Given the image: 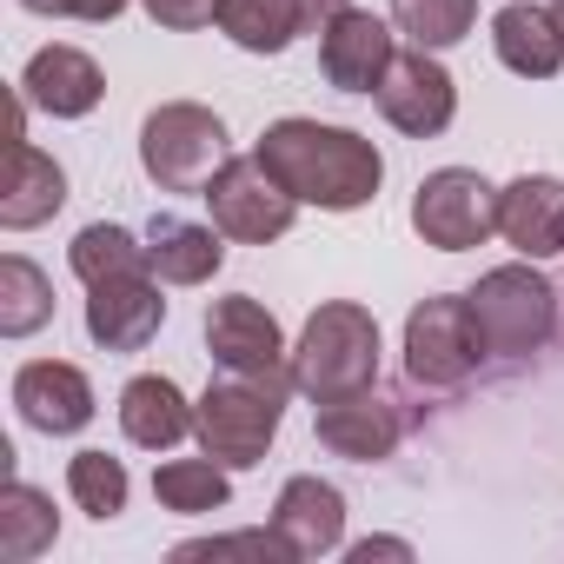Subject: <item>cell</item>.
Returning <instances> with one entry per match:
<instances>
[{
  "mask_svg": "<svg viewBox=\"0 0 564 564\" xmlns=\"http://www.w3.org/2000/svg\"><path fill=\"white\" fill-rule=\"evenodd\" d=\"M252 153L300 206H319V213H359L386 186V153L366 133L333 127V120H306V113L272 120Z\"/></svg>",
  "mask_w": 564,
  "mask_h": 564,
  "instance_id": "obj_1",
  "label": "cell"
},
{
  "mask_svg": "<svg viewBox=\"0 0 564 564\" xmlns=\"http://www.w3.org/2000/svg\"><path fill=\"white\" fill-rule=\"evenodd\" d=\"M465 300H471L478 346L498 366H524L557 339V286L538 272V259H511V265L478 272V286Z\"/></svg>",
  "mask_w": 564,
  "mask_h": 564,
  "instance_id": "obj_2",
  "label": "cell"
},
{
  "mask_svg": "<svg viewBox=\"0 0 564 564\" xmlns=\"http://www.w3.org/2000/svg\"><path fill=\"white\" fill-rule=\"evenodd\" d=\"M359 386H379V319L359 300H326L293 339V392L326 405Z\"/></svg>",
  "mask_w": 564,
  "mask_h": 564,
  "instance_id": "obj_3",
  "label": "cell"
},
{
  "mask_svg": "<svg viewBox=\"0 0 564 564\" xmlns=\"http://www.w3.org/2000/svg\"><path fill=\"white\" fill-rule=\"evenodd\" d=\"M286 392L293 386H272V379H213L199 392V419H193V438L206 458H219L226 471H252L272 438H279V419H286Z\"/></svg>",
  "mask_w": 564,
  "mask_h": 564,
  "instance_id": "obj_4",
  "label": "cell"
},
{
  "mask_svg": "<svg viewBox=\"0 0 564 564\" xmlns=\"http://www.w3.org/2000/svg\"><path fill=\"white\" fill-rule=\"evenodd\" d=\"M226 153V120L199 100H166L140 120V166L160 193H206Z\"/></svg>",
  "mask_w": 564,
  "mask_h": 564,
  "instance_id": "obj_5",
  "label": "cell"
},
{
  "mask_svg": "<svg viewBox=\"0 0 564 564\" xmlns=\"http://www.w3.org/2000/svg\"><path fill=\"white\" fill-rule=\"evenodd\" d=\"M405 379L425 386V392H458L478 379L485 366V346H478V326H471V300L465 293H432L405 313Z\"/></svg>",
  "mask_w": 564,
  "mask_h": 564,
  "instance_id": "obj_6",
  "label": "cell"
},
{
  "mask_svg": "<svg viewBox=\"0 0 564 564\" xmlns=\"http://www.w3.org/2000/svg\"><path fill=\"white\" fill-rule=\"evenodd\" d=\"M199 199H206L213 226H219L232 246H272V239H286L293 219H300V199L265 173L259 153H226V166L206 180Z\"/></svg>",
  "mask_w": 564,
  "mask_h": 564,
  "instance_id": "obj_7",
  "label": "cell"
},
{
  "mask_svg": "<svg viewBox=\"0 0 564 564\" xmlns=\"http://www.w3.org/2000/svg\"><path fill=\"white\" fill-rule=\"evenodd\" d=\"M412 232L438 252H471L498 232V186L478 166H438L412 193Z\"/></svg>",
  "mask_w": 564,
  "mask_h": 564,
  "instance_id": "obj_8",
  "label": "cell"
},
{
  "mask_svg": "<svg viewBox=\"0 0 564 564\" xmlns=\"http://www.w3.org/2000/svg\"><path fill=\"white\" fill-rule=\"evenodd\" d=\"M206 346H213L219 372L293 386V346H286L279 319H272L252 293H226V300L206 306Z\"/></svg>",
  "mask_w": 564,
  "mask_h": 564,
  "instance_id": "obj_9",
  "label": "cell"
},
{
  "mask_svg": "<svg viewBox=\"0 0 564 564\" xmlns=\"http://www.w3.org/2000/svg\"><path fill=\"white\" fill-rule=\"evenodd\" d=\"M372 100H379L386 127H399L405 140H438V133L458 120V80L445 74V61H438L432 47L399 54Z\"/></svg>",
  "mask_w": 564,
  "mask_h": 564,
  "instance_id": "obj_10",
  "label": "cell"
},
{
  "mask_svg": "<svg viewBox=\"0 0 564 564\" xmlns=\"http://www.w3.org/2000/svg\"><path fill=\"white\" fill-rule=\"evenodd\" d=\"M399 47H392V21H379L372 8H346L319 28V74L339 94H379V80L392 74Z\"/></svg>",
  "mask_w": 564,
  "mask_h": 564,
  "instance_id": "obj_11",
  "label": "cell"
},
{
  "mask_svg": "<svg viewBox=\"0 0 564 564\" xmlns=\"http://www.w3.org/2000/svg\"><path fill=\"white\" fill-rule=\"evenodd\" d=\"M313 432L333 458H352V465H379L399 452L405 438V412L399 399H386L379 386H359V392H339L326 405H313Z\"/></svg>",
  "mask_w": 564,
  "mask_h": 564,
  "instance_id": "obj_12",
  "label": "cell"
},
{
  "mask_svg": "<svg viewBox=\"0 0 564 564\" xmlns=\"http://www.w3.org/2000/svg\"><path fill=\"white\" fill-rule=\"evenodd\" d=\"M14 412H21V425H34L47 438H74V432L94 425L100 399H94V379L74 359H28L14 372Z\"/></svg>",
  "mask_w": 564,
  "mask_h": 564,
  "instance_id": "obj_13",
  "label": "cell"
},
{
  "mask_svg": "<svg viewBox=\"0 0 564 564\" xmlns=\"http://www.w3.org/2000/svg\"><path fill=\"white\" fill-rule=\"evenodd\" d=\"M160 326H166V300H160L153 272L87 286V339L100 352H147L160 339Z\"/></svg>",
  "mask_w": 564,
  "mask_h": 564,
  "instance_id": "obj_14",
  "label": "cell"
},
{
  "mask_svg": "<svg viewBox=\"0 0 564 564\" xmlns=\"http://www.w3.org/2000/svg\"><path fill=\"white\" fill-rule=\"evenodd\" d=\"M346 0H219V34L239 54H286L293 41L319 34Z\"/></svg>",
  "mask_w": 564,
  "mask_h": 564,
  "instance_id": "obj_15",
  "label": "cell"
},
{
  "mask_svg": "<svg viewBox=\"0 0 564 564\" xmlns=\"http://www.w3.org/2000/svg\"><path fill=\"white\" fill-rule=\"evenodd\" d=\"M21 100L41 107V113H54V120H87L107 100V74H100V61L87 47L54 41V47H41L21 67Z\"/></svg>",
  "mask_w": 564,
  "mask_h": 564,
  "instance_id": "obj_16",
  "label": "cell"
},
{
  "mask_svg": "<svg viewBox=\"0 0 564 564\" xmlns=\"http://www.w3.org/2000/svg\"><path fill=\"white\" fill-rule=\"evenodd\" d=\"M272 531L293 544V557H333L346 544V491L333 478H286L272 498Z\"/></svg>",
  "mask_w": 564,
  "mask_h": 564,
  "instance_id": "obj_17",
  "label": "cell"
},
{
  "mask_svg": "<svg viewBox=\"0 0 564 564\" xmlns=\"http://www.w3.org/2000/svg\"><path fill=\"white\" fill-rule=\"evenodd\" d=\"M498 232L518 259H557L564 252V180L551 173H518L498 186Z\"/></svg>",
  "mask_w": 564,
  "mask_h": 564,
  "instance_id": "obj_18",
  "label": "cell"
},
{
  "mask_svg": "<svg viewBox=\"0 0 564 564\" xmlns=\"http://www.w3.org/2000/svg\"><path fill=\"white\" fill-rule=\"evenodd\" d=\"M147 259L160 286H206L226 265V232L213 219H186V213H153L147 219Z\"/></svg>",
  "mask_w": 564,
  "mask_h": 564,
  "instance_id": "obj_19",
  "label": "cell"
},
{
  "mask_svg": "<svg viewBox=\"0 0 564 564\" xmlns=\"http://www.w3.org/2000/svg\"><path fill=\"white\" fill-rule=\"evenodd\" d=\"M193 419H199V399H186L180 379L166 372H140L120 386V432L140 452H173L180 438H193Z\"/></svg>",
  "mask_w": 564,
  "mask_h": 564,
  "instance_id": "obj_20",
  "label": "cell"
},
{
  "mask_svg": "<svg viewBox=\"0 0 564 564\" xmlns=\"http://www.w3.org/2000/svg\"><path fill=\"white\" fill-rule=\"evenodd\" d=\"M491 47H498L505 74H518V80H557L564 74V28L538 0H511V8L491 14Z\"/></svg>",
  "mask_w": 564,
  "mask_h": 564,
  "instance_id": "obj_21",
  "label": "cell"
},
{
  "mask_svg": "<svg viewBox=\"0 0 564 564\" xmlns=\"http://www.w3.org/2000/svg\"><path fill=\"white\" fill-rule=\"evenodd\" d=\"M67 206V166L54 153H41L34 140H14L8 153V193H0V226L8 232H34Z\"/></svg>",
  "mask_w": 564,
  "mask_h": 564,
  "instance_id": "obj_22",
  "label": "cell"
},
{
  "mask_svg": "<svg viewBox=\"0 0 564 564\" xmlns=\"http://www.w3.org/2000/svg\"><path fill=\"white\" fill-rule=\"evenodd\" d=\"M67 265H74V279H80V286H107V279L153 272V259H147V239H140V232H127V226H113V219H94V226H80V232H74V246H67Z\"/></svg>",
  "mask_w": 564,
  "mask_h": 564,
  "instance_id": "obj_23",
  "label": "cell"
},
{
  "mask_svg": "<svg viewBox=\"0 0 564 564\" xmlns=\"http://www.w3.org/2000/svg\"><path fill=\"white\" fill-rule=\"evenodd\" d=\"M54 538H61L54 498H47L41 485L14 478L8 498H0V557H8V564H34L41 551H54Z\"/></svg>",
  "mask_w": 564,
  "mask_h": 564,
  "instance_id": "obj_24",
  "label": "cell"
},
{
  "mask_svg": "<svg viewBox=\"0 0 564 564\" xmlns=\"http://www.w3.org/2000/svg\"><path fill=\"white\" fill-rule=\"evenodd\" d=\"M47 319H54V279L28 252H8L0 259V339H34Z\"/></svg>",
  "mask_w": 564,
  "mask_h": 564,
  "instance_id": "obj_25",
  "label": "cell"
},
{
  "mask_svg": "<svg viewBox=\"0 0 564 564\" xmlns=\"http://www.w3.org/2000/svg\"><path fill=\"white\" fill-rule=\"evenodd\" d=\"M153 498H160V511L206 518V511H226L232 478L219 458H166V465H153Z\"/></svg>",
  "mask_w": 564,
  "mask_h": 564,
  "instance_id": "obj_26",
  "label": "cell"
},
{
  "mask_svg": "<svg viewBox=\"0 0 564 564\" xmlns=\"http://www.w3.org/2000/svg\"><path fill=\"white\" fill-rule=\"evenodd\" d=\"M67 498H74L87 518H100V524H107V518H120V511H127L133 478H127V465H120L113 452H94V445H87V452H74V458H67Z\"/></svg>",
  "mask_w": 564,
  "mask_h": 564,
  "instance_id": "obj_27",
  "label": "cell"
},
{
  "mask_svg": "<svg viewBox=\"0 0 564 564\" xmlns=\"http://www.w3.org/2000/svg\"><path fill=\"white\" fill-rule=\"evenodd\" d=\"M392 28L412 41V47H458L471 28H478V0H392Z\"/></svg>",
  "mask_w": 564,
  "mask_h": 564,
  "instance_id": "obj_28",
  "label": "cell"
},
{
  "mask_svg": "<svg viewBox=\"0 0 564 564\" xmlns=\"http://www.w3.org/2000/svg\"><path fill=\"white\" fill-rule=\"evenodd\" d=\"M199 557H259V564H300L293 557V544L279 538L272 524L265 531H226V538H186V544H173V564H199Z\"/></svg>",
  "mask_w": 564,
  "mask_h": 564,
  "instance_id": "obj_29",
  "label": "cell"
},
{
  "mask_svg": "<svg viewBox=\"0 0 564 564\" xmlns=\"http://www.w3.org/2000/svg\"><path fill=\"white\" fill-rule=\"evenodd\" d=\"M153 28H173V34H199L219 21V0H140Z\"/></svg>",
  "mask_w": 564,
  "mask_h": 564,
  "instance_id": "obj_30",
  "label": "cell"
},
{
  "mask_svg": "<svg viewBox=\"0 0 564 564\" xmlns=\"http://www.w3.org/2000/svg\"><path fill=\"white\" fill-rule=\"evenodd\" d=\"M28 14H47V21H87V28H107L120 21L133 0H21Z\"/></svg>",
  "mask_w": 564,
  "mask_h": 564,
  "instance_id": "obj_31",
  "label": "cell"
},
{
  "mask_svg": "<svg viewBox=\"0 0 564 564\" xmlns=\"http://www.w3.org/2000/svg\"><path fill=\"white\" fill-rule=\"evenodd\" d=\"M346 557H352V564H372V557H412V544H405V538H359Z\"/></svg>",
  "mask_w": 564,
  "mask_h": 564,
  "instance_id": "obj_32",
  "label": "cell"
},
{
  "mask_svg": "<svg viewBox=\"0 0 564 564\" xmlns=\"http://www.w3.org/2000/svg\"><path fill=\"white\" fill-rule=\"evenodd\" d=\"M551 14H557V28H564V0H557V8H551Z\"/></svg>",
  "mask_w": 564,
  "mask_h": 564,
  "instance_id": "obj_33",
  "label": "cell"
}]
</instances>
